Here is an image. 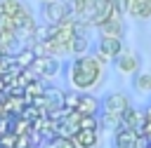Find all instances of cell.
<instances>
[{
	"instance_id": "1",
	"label": "cell",
	"mask_w": 151,
	"mask_h": 148,
	"mask_svg": "<svg viewBox=\"0 0 151 148\" xmlns=\"http://www.w3.org/2000/svg\"><path fill=\"white\" fill-rule=\"evenodd\" d=\"M66 80L76 92H94L106 80V68L94 59L92 52L85 56H73L66 63Z\"/></svg>"
},
{
	"instance_id": "2",
	"label": "cell",
	"mask_w": 151,
	"mask_h": 148,
	"mask_svg": "<svg viewBox=\"0 0 151 148\" xmlns=\"http://www.w3.org/2000/svg\"><path fill=\"white\" fill-rule=\"evenodd\" d=\"M73 14L71 5L66 0H47L40 5V16H42V23L45 26H54V23H61L66 21L68 16Z\"/></svg>"
},
{
	"instance_id": "3",
	"label": "cell",
	"mask_w": 151,
	"mask_h": 148,
	"mask_svg": "<svg viewBox=\"0 0 151 148\" xmlns=\"http://www.w3.org/2000/svg\"><path fill=\"white\" fill-rule=\"evenodd\" d=\"M123 47H125V42L123 40H113V38H97V45H94V59L104 66V68H109L111 63H113V59L123 52Z\"/></svg>"
},
{
	"instance_id": "4",
	"label": "cell",
	"mask_w": 151,
	"mask_h": 148,
	"mask_svg": "<svg viewBox=\"0 0 151 148\" xmlns=\"http://www.w3.org/2000/svg\"><path fill=\"white\" fill-rule=\"evenodd\" d=\"M113 66H116V70L123 73V75H134L137 70H142V56H139L137 49H132V47L125 45L123 52L113 59Z\"/></svg>"
},
{
	"instance_id": "5",
	"label": "cell",
	"mask_w": 151,
	"mask_h": 148,
	"mask_svg": "<svg viewBox=\"0 0 151 148\" xmlns=\"http://www.w3.org/2000/svg\"><path fill=\"white\" fill-rule=\"evenodd\" d=\"M111 146L113 148H144L146 141L144 136L137 132V129H130V127H118L111 136Z\"/></svg>"
},
{
	"instance_id": "6",
	"label": "cell",
	"mask_w": 151,
	"mask_h": 148,
	"mask_svg": "<svg viewBox=\"0 0 151 148\" xmlns=\"http://www.w3.org/2000/svg\"><path fill=\"white\" fill-rule=\"evenodd\" d=\"M130 106H132V101L125 92H109L106 96H101V113H111V115L123 117V113Z\"/></svg>"
},
{
	"instance_id": "7",
	"label": "cell",
	"mask_w": 151,
	"mask_h": 148,
	"mask_svg": "<svg viewBox=\"0 0 151 148\" xmlns=\"http://www.w3.org/2000/svg\"><path fill=\"white\" fill-rule=\"evenodd\" d=\"M125 16L134 21H151V2L149 0H125Z\"/></svg>"
},
{
	"instance_id": "8",
	"label": "cell",
	"mask_w": 151,
	"mask_h": 148,
	"mask_svg": "<svg viewBox=\"0 0 151 148\" xmlns=\"http://www.w3.org/2000/svg\"><path fill=\"white\" fill-rule=\"evenodd\" d=\"M28 70H35L38 73L35 78H40V80L52 78L59 70V59H54V56H35V61H33V66Z\"/></svg>"
},
{
	"instance_id": "9",
	"label": "cell",
	"mask_w": 151,
	"mask_h": 148,
	"mask_svg": "<svg viewBox=\"0 0 151 148\" xmlns=\"http://www.w3.org/2000/svg\"><path fill=\"white\" fill-rule=\"evenodd\" d=\"M99 38H113V40H123L125 38V21L118 19H106L99 28H97Z\"/></svg>"
},
{
	"instance_id": "10",
	"label": "cell",
	"mask_w": 151,
	"mask_h": 148,
	"mask_svg": "<svg viewBox=\"0 0 151 148\" xmlns=\"http://www.w3.org/2000/svg\"><path fill=\"white\" fill-rule=\"evenodd\" d=\"M144 125H146V115H144L142 110H137L134 106H130V108L123 113V117H120V127H130V129L142 132Z\"/></svg>"
},
{
	"instance_id": "11",
	"label": "cell",
	"mask_w": 151,
	"mask_h": 148,
	"mask_svg": "<svg viewBox=\"0 0 151 148\" xmlns=\"http://www.w3.org/2000/svg\"><path fill=\"white\" fill-rule=\"evenodd\" d=\"M76 148H97L99 146V129H78L73 134Z\"/></svg>"
},
{
	"instance_id": "12",
	"label": "cell",
	"mask_w": 151,
	"mask_h": 148,
	"mask_svg": "<svg viewBox=\"0 0 151 148\" xmlns=\"http://www.w3.org/2000/svg\"><path fill=\"white\" fill-rule=\"evenodd\" d=\"M90 47H92V42L87 38V33H76L71 45H68V54L71 56H85V54H90Z\"/></svg>"
},
{
	"instance_id": "13",
	"label": "cell",
	"mask_w": 151,
	"mask_h": 148,
	"mask_svg": "<svg viewBox=\"0 0 151 148\" xmlns=\"http://www.w3.org/2000/svg\"><path fill=\"white\" fill-rule=\"evenodd\" d=\"M130 87L137 94H151V70H137L130 80Z\"/></svg>"
},
{
	"instance_id": "14",
	"label": "cell",
	"mask_w": 151,
	"mask_h": 148,
	"mask_svg": "<svg viewBox=\"0 0 151 148\" xmlns=\"http://www.w3.org/2000/svg\"><path fill=\"white\" fill-rule=\"evenodd\" d=\"M33 61H35V52H33V47H31V45L19 47V49L14 52V63H17L21 70H28V68L33 66Z\"/></svg>"
},
{
	"instance_id": "15",
	"label": "cell",
	"mask_w": 151,
	"mask_h": 148,
	"mask_svg": "<svg viewBox=\"0 0 151 148\" xmlns=\"http://www.w3.org/2000/svg\"><path fill=\"white\" fill-rule=\"evenodd\" d=\"M118 127H120V117H118V115H111V113H99V129L116 132Z\"/></svg>"
},
{
	"instance_id": "16",
	"label": "cell",
	"mask_w": 151,
	"mask_h": 148,
	"mask_svg": "<svg viewBox=\"0 0 151 148\" xmlns=\"http://www.w3.org/2000/svg\"><path fill=\"white\" fill-rule=\"evenodd\" d=\"M78 129H99V115H80Z\"/></svg>"
},
{
	"instance_id": "17",
	"label": "cell",
	"mask_w": 151,
	"mask_h": 148,
	"mask_svg": "<svg viewBox=\"0 0 151 148\" xmlns=\"http://www.w3.org/2000/svg\"><path fill=\"white\" fill-rule=\"evenodd\" d=\"M50 148H76V143H73V139L54 136V139H52V143H50Z\"/></svg>"
},
{
	"instance_id": "18",
	"label": "cell",
	"mask_w": 151,
	"mask_h": 148,
	"mask_svg": "<svg viewBox=\"0 0 151 148\" xmlns=\"http://www.w3.org/2000/svg\"><path fill=\"white\" fill-rule=\"evenodd\" d=\"M66 2H68V5H76V2H78V0H66Z\"/></svg>"
},
{
	"instance_id": "19",
	"label": "cell",
	"mask_w": 151,
	"mask_h": 148,
	"mask_svg": "<svg viewBox=\"0 0 151 148\" xmlns=\"http://www.w3.org/2000/svg\"><path fill=\"white\" fill-rule=\"evenodd\" d=\"M35 2H38V5H42V2H47V0H35Z\"/></svg>"
},
{
	"instance_id": "20",
	"label": "cell",
	"mask_w": 151,
	"mask_h": 148,
	"mask_svg": "<svg viewBox=\"0 0 151 148\" xmlns=\"http://www.w3.org/2000/svg\"><path fill=\"white\" fill-rule=\"evenodd\" d=\"M149 2H151V0H149Z\"/></svg>"
}]
</instances>
